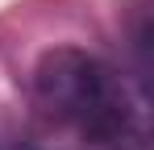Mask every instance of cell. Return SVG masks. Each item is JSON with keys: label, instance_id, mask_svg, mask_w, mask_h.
<instances>
[{"label": "cell", "instance_id": "cell-1", "mask_svg": "<svg viewBox=\"0 0 154 150\" xmlns=\"http://www.w3.org/2000/svg\"><path fill=\"white\" fill-rule=\"evenodd\" d=\"M33 100L92 150H154L150 92L79 46H54L33 67Z\"/></svg>", "mask_w": 154, "mask_h": 150}]
</instances>
